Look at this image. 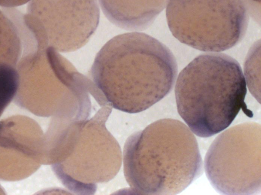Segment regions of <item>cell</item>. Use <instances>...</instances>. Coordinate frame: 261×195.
<instances>
[{"instance_id":"1","label":"cell","mask_w":261,"mask_h":195,"mask_svg":"<svg viewBox=\"0 0 261 195\" xmlns=\"http://www.w3.org/2000/svg\"><path fill=\"white\" fill-rule=\"evenodd\" d=\"M90 79L112 108L134 114L145 110L171 91L177 66L170 50L143 33L118 35L97 53Z\"/></svg>"},{"instance_id":"11","label":"cell","mask_w":261,"mask_h":195,"mask_svg":"<svg viewBox=\"0 0 261 195\" xmlns=\"http://www.w3.org/2000/svg\"><path fill=\"white\" fill-rule=\"evenodd\" d=\"M19 85V76L16 67L0 62V116L15 98Z\"/></svg>"},{"instance_id":"5","label":"cell","mask_w":261,"mask_h":195,"mask_svg":"<svg viewBox=\"0 0 261 195\" xmlns=\"http://www.w3.org/2000/svg\"><path fill=\"white\" fill-rule=\"evenodd\" d=\"M112 109L102 106L92 117L71 122L51 149L49 164L74 193L93 194L98 183L112 180L120 170L121 148L106 126Z\"/></svg>"},{"instance_id":"2","label":"cell","mask_w":261,"mask_h":195,"mask_svg":"<svg viewBox=\"0 0 261 195\" xmlns=\"http://www.w3.org/2000/svg\"><path fill=\"white\" fill-rule=\"evenodd\" d=\"M124 174L132 191L138 194H176L202 172L196 138L182 122L163 119L126 140Z\"/></svg>"},{"instance_id":"3","label":"cell","mask_w":261,"mask_h":195,"mask_svg":"<svg viewBox=\"0 0 261 195\" xmlns=\"http://www.w3.org/2000/svg\"><path fill=\"white\" fill-rule=\"evenodd\" d=\"M246 82L241 67L222 53L201 54L179 74L177 111L196 135L207 137L227 128L246 106Z\"/></svg>"},{"instance_id":"4","label":"cell","mask_w":261,"mask_h":195,"mask_svg":"<svg viewBox=\"0 0 261 195\" xmlns=\"http://www.w3.org/2000/svg\"><path fill=\"white\" fill-rule=\"evenodd\" d=\"M16 69L19 85L14 99L19 105L65 122L86 119L94 110L92 80L53 48L22 54Z\"/></svg>"},{"instance_id":"10","label":"cell","mask_w":261,"mask_h":195,"mask_svg":"<svg viewBox=\"0 0 261 195\" xmlns=\"http://www.w3.org/2000/svg\"><path fill=\"white\" fill-rule=\"evenodd\" d=\"M22 53V43L16 25L4 10H0V62L16 67Z\"/></svg>"},{"instance_id":"9","label":"cell","mask_w":261,"mask_h":195,"mask_svg":"<svg viewBox=\"0 0 261 195\" xmlns=\"http://www.w3.org/2000/svg\"><path fill=\"white\" fill-rule=\"evenodd\" d=\"M168 0H99L108 19L129 31L148 28L165 8Z\"/></svg>"},{"instance_id":"12","label":"cell","mask_w":261,"mask_h":195,"mask_svg":"<svg viewBox=\"0 0 261 195\" xmlns=\"http://www.w3.org/2000/svg\"><path fill=\"white\" fill-rule=\"evenodd\" d=\"M260 40L250 49L244 66L245 81L250 91L260 102Z\"/></svg>"},{"instance_id":"13","label":"cell","mask_w":261,"mask_h":195,"mask_svg":"<svg viewBox=\"0 0 261 195\" xmlns=\"http://www.w3.org/2000/svg\"><path fill=\"white\" fill-rule=\"evenodd\" d=\"M30 0H0V6L6 8H11L21 6Z\"/></svg>"},{"instance_id":"6","label":"cell","mask_w":261,"mask_h":195,"mask_svg":"<svg viewBox=\"0 0 261 195\" xmlns=\"http://www.w3.org/2000/svg\"><path fill=\"white\" fill-rule=\"evenodd\" d=\"M245 0H169V28L180 42L218 52L238 44L248 24Z\"/></svg>"},{"instance_id":"7","label":"cell","mask_w":261,"mask_h":195,"mask_svg":"<svg viewBox=\"0 0 261 195\" xmlns=\"http://www.w3.org/2000/svg\"><path fill=\"white\" fill-rule=\"evenodd\" d=\"M261 126L249 122L219 134L204 158L206 175L225 194H256L261 190Z\"/></svg>"},{"instance_id":"8","label":"cell","mask_w":261,"mask_h":195,"mask_svg":"<svg viewBox=\"0 0 261 195\" xmlns=\"http://www.w3.org/2000/svg\"><path fill=\"white\" fill-rule=\"evenodd\" d=\"M27 10L37 21L47 47L62 52L85 45L99 21L97 0H30Z\"/></svg>"},{"instance_id":"14","label":"cell","mask_w":261,"mask_h":195,"mask_svg":"<svg viewBox=\"0 0 261 195\" xmlns=\"http://www.w3.org/2000/svg\"><path fill=\"white\" fill-rule=\"evenodd\" d=\"M248 2L251 4L252 5H255L256 8H257V6L260 7V0H247Z\"/></svg>"}]
</instances>
